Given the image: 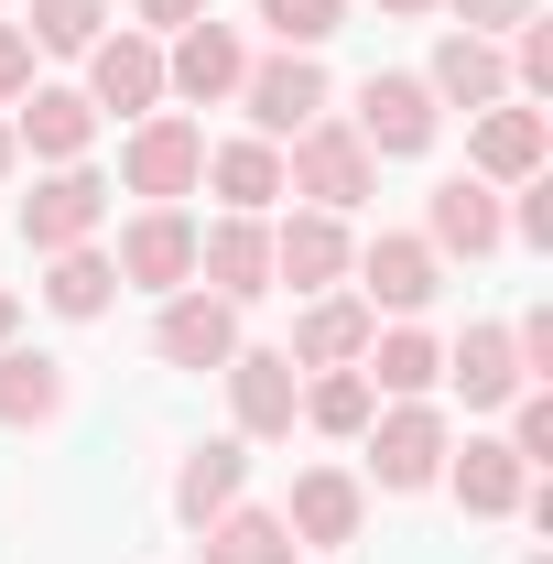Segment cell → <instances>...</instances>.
<instances>
[{"label": "cell", "instance_id": "1", "mask_svg": "<svg viewBox=\"0 0 553 564\" xmlns=\"http://www.w3.org/2000/svg\"><path fill=\"white\" fill-rule=\"evenodd\" d=\"M207 185V120L196 109H152L120 131V185L109 196H141V207H185Z\"/></svg>", "mask_w": 553, "mask_h": 564}, {"label": "cell", "instance_id": "2", "mask_svg": "<svg viewBox=\"0 0 553 564\" xmlns=\"http://www.w3.org/2000/svg\"><path fill=\"white\" fill-rule=\"evenodd\" d=\"M282 196H304V207L347 217V207H369V196H380V152H369V141H358L337 109H326L315 131L282 141Z\"/></svg>", "mask_w": 553, "mask_h": 564}, {"label": "cell", "instance_id": "3", "mask_svg": "<svg viewBox=\"0 0 553 564\" xmlns=\"http://www.w3.org/2000/svg\"><path fill=\"white\" fill-rule=\"evenodd\" d=\"M98 228H109V174L98 163H44L33 196H22V250L55 261V250H87Z\"/></svg>", "mask_w": 553, "mask_h": 564}, {"label": "cell", "instance_id": "4", "mask_svg": "<svg viewBox=\"0 0 553 564\" xmlns=\"http://www.w3.org/2000/svg\"><path fill=\"white\" fill-rule=\"evenodd\" d=\"M358 445H369V489L413 499V489H434V478H445V445H456V423L434 413V402H380Z\"/></svg>", "mask_w": 553, "mask_h": 564}, {"label": "cell", "instance_id": "5", "mask_svg": "<svg viewBox=\"0 0 553 564\" xmlns=\"http://www.w3.org/2000/svg\"><path fill=\"white\" fill-rule=\"evenodd\" d=\"M109 272L120 293H185L196 282V207H131L120 217V239H109Z\"/></svg>", "mask_w": 553, "mask_h": 564}, {"label": "cell", "instance_id": "6", "mask_svg": "<svg viewBox=\"0 0 553 564\" xmlns=\"http://www.w3.org/2000/svg\"><path fill=\"white\" fill-rule=\"evenodd\" d=\"M239 76H250V44H239V22H185V33H163V109H228L239 98Z\"/></svg>", "mask_w": 553, "mask_h": 564}, {"label": "cell", "instance_id": "7", "mask_svg": "<svg viewBox=\"0 0 553 564\" xmlns=\"http://www.w3.org/2000/svg\"><path fill=\"white\" fill-rule=\"evenodd\" d=\"M347 272H358V304H369V315H423V304L445 293V261H434L423 228H369Z\"/></svg>", "mask_w": 553, "mask_h": 564}, {"label": "cell", "instance_id": "8", "mask_svg": "<svg viewBox=\"0 0 553 564\" xmlns=\"http://www.w3.org/2000/svg\"><path fill=\"white\" fill-rule=\"evenodd\" d=\"M347 131L369 141L380 163H402V152H423V141L445 131V109H434V87H423L413 66H369V76H358V109H347Z\"/></svg>", "mask_w": 553, "mask_h": 564}, {"label": "cell", "instance_id": "9", "mask_svg": "<svg viewBox=\"0 0 553 564\" xmlns=\"http://www.w3.org/2000/svg\"><path fill=\"white\" fill-rule=\"evenodd\" d=\"M250 348V337H239V304H228V293H207V282H185V293H163V315H152V358H163V369H228V358Z\"/></svg>", "mask_w": 553, "mask_h": 564}, {"label": "cell", "instance_id": "10", "mask_svg": "<svg viewBox=\"0 0 553 564\" xmlns=\"http://www.w3.org/2000/svg\"><path fill=\"white\" fill-rule=\"evenodd\" d=\"M326 98H337V87H326V66H315V55H250V76H239V109H250V131L261 141H293V131H315V120H326Z\"/></svg>", "mask_w": 553, "mask_h": 564}, {"label": "cell", "instance_id": "11", "mask_svg": "<svg viewBox=\"0 0 553 564\" xmlns=\"http://www.w3.org/2000/svg\"><path fill=\"white\" fill-rule=\"evenodd\" d=\"M217 380H228V434H239V445H282V434H293V413H304V369H293L282 348H239Z\"/></svg>", "mask_w": 553, "mask_h": 564}, {"label": "cell", "instance_id": "12", "mask_svg": "<svg viewBox=\"0 0 553 564\" xmlns=\"http://www.w3.org/2000/svg\"><path fill=\"white\" fill-rule=\"evenodd\" d=\"M467 174L478 185H532V174H553V120L543 109H521V98H499V109H478L467 120Z\"/></svg>", "mask_w": 553, "mask_h": 564}, {"label": "cell", "instance_id": "13", "mask_svg": "<svg viewBox=\"0 0 553 564\" xmlns=\"http://www.w3.org/2000/svg\"><path fill=\"white\" fill-rule=\"evenodd\" d=\"M347 261H358V228L326 207H293L272 217V293H337Z\"/></svg>", "mask_w": 553, "mask_h": 564}, {"label": "cell", "instance_id": "14", "mask_svg": "<svg viewBox=\"0 0 553 564\" xmlns=\"http://www.w3.org/2000/svg\"><path fill=\"white\" fill-rule=\"evenodd\" d=\"M87 109H98V120H152V109H163V44L131 33V22L98 33V44H87Z\"/></svg>", "mask_w": 553, "mask_h": 564}, {"label": "cell", "instance_id": "15", "mask_svg": "<svg viewBox=\"0 0 553 564\" xmlns=\"http://www.w3.org/2000/svg\"><path fill=\"white\" fill-rule=\"evenodd\" d=\"M358 521H369V478H358V467H304L293 499H282V532H293L304 554H347Z\"/></svg>", "mask_w": 553, "mask_h": 564}, {"label": "cell", "instance_id": "16", "mask_svg": "<svg viewBox=\"0 0 553 564\" xmlns=\"http://www.w3.org/2000/svg\"><path fill=\"white\" fill-rule=\"evenodd\" d=\"M196 282L228 304L272 293V217H196Z\"/></svg>", "mask_w": 553, "mask_h": 564}, {"label": "cell", "instance_id": "17", "mask_svg": "<svg viewBox=\"0 0 553 564\" xmlns=\"http://www.w3.org/2000/svg\"><path fill=\"white\" fill-rule=\"evenodd\" d=\"M423 239H434V261H488V250L510 239L499 185H478V174H445V185L423 196Z\"/></svg>", "mask_w": 553, "mask_h": 564}, {"label": "cell", "instance_id": "18", "mask_svg": "<svg viewBox=\"0 0 553 564\" xmlns=\"http://www.w3.org/2000/svg\"><path fill=\"white\" fill-rule=\"evenodd\" d=\"M0 120H11V141H22L33 163H87V141H98V109H87V87H44V76H33V87H22Z\"/></svg>", "mask_w": 553, "mask_h": 564}, {"label": "cell", "instance_id": "19", "mask_svg": "<svg viewBox=\"0 0 553 564\" xmlns=\"http://www.w3.org/2000/svg\"><path fill=\"white\" fill-rule=\"evenodd\" d=\"M434 489H456V510L467 521H510L521 510V489H532V467L499 445V434H467V445H445V478Z\"/></svg>", "mask_w": 553, "mask_h": 564}, {"label": "cell", "instance_id": "20", "mask_svg": "<svg viewBox=\"0 0 553 564\" xmlns=\"http://www.w3.org/2000/svg\"><path fill=\"white\" fill-rule=\"evenodd\" d=\"M369 337H380V315L337 282V293H304V315H293L282 358H293V369H358V348H369Z\"/></svg>", "mask_w": 553, "mask_h": 564}, {"label": "cell", "instance_id": "21", "mask_svg": "<svg viewBox=\"0 0 553 564\" xmlns=\"http://www.w3.org/2000/svg\"><path fill=\"white\" fill-rule=\"evenodd\" d=\"M358 380H369L380 402H434V391H445V337H423L413 315H391V326L358 348Z\"/></svg>", "mask_w": 553, "mask_h": 564}, {"label": "cell", "instance_id": "22", "mask_svg": "<svg viewBox=\"0 0 553 564\" xmlns=\"http://www.w3.org/2000/svg\"><path fill=\"white\" fill-rule=\"evenodd\" d=\"M423 87H434V109H499L510 98V55L488 44V33H434V66H423Z\"/></svg>", "mask_w": 553, "mask_h": 564}, {"label": "cell", "instance_id": "23", "mask_svg": "<svg viewBox=\"0 0 553 564\" xmlns=\"http://www.w3.org/2000/svg\"><path fill=\"white\" fill-rule=\"evenodd\" d=\"M207 185H217V217H272L282 207V141H261V131L207 141Z\"/></svg>", "mask_w": 553, "mask_h": 564}, {"label": "cell", "instance_id": "24", "mask_svg": "<svg viewBox=\"0 0 553 564\" xmlns=\"http://www.w3.org/2000/svg\"><path fill=\"white\" fill-rule=\"evenodd\" d=\"M239 489H250V445H239V434H217V445H196V456L174 467V521H185V532H207L217 510H239Z\"/></svg>", "mask_w": 553, "mask_h": 564}, {"label": "cell", "instance_id": "25", "mask_svg": "<svg viewBox=\"0 0 553 564\" xmlns=\"http://www.w3.org/2000/svg\"><path fill=\"white\" fill-rule=\"evenodd\" d=\"M33 293H44V315H66V326H98V315L120 304V272H109V239H87V250H55Z\"/></svg>", "mask_w": 553, "mask_h": 564}, {"label": "cell", "instance_id": "26", "mask_svg": "<svg viewBox=\"0 0 553 564\" xmlns=\"http://www.w3.org/2000/svg\"><path fill=\"white\" fill-rule=\"evenodd\" d=\"M445 380L467 391V413H499V402L521 391V348H510V326H467V337L445 348Z\"/></svg>", "mask_w": 553, "mask_h": 564}, {"label": "cell", "instance_id": "27", "mask_svg": "<svg viewBox=\"0 0 553 564\" xmlns=\"http://www.w3.org/2000/svg\"><path fill=\"white\" fill-rule=\"evenodd\" d=\"M66 413V358H44V348H0V423L11 434H33V423H55Z\"/></svg>", "mask_w": 553, "mask_h": 564}, {"label": "cell", "instance_id": "28", "mask_svg": "<svg viewBox=\"0 0 553 564\" xmlns=\"http://www.w3.org/2000/svg\"><path fill=\"white\" fill-rule=\"evenodd\" d=\"M196 543H207V564H304V543L282 532V510H250V499H239V510H217Z\"/></svg>", "mask_w": 553, "mask_h": 564}, {"label": "cell", "instance_id": "29", "mask_svg": "<svg viewBox=\"0 0 553 564\" xmlns=\"http://www.w3.org/2000/svg\"><path fill=\"white\" fill-rule=\"evenodd\" d=\"M369 413H380V391H369L358 369H304V413H293V423H315V434L358 445V434H369Z\"/></svg>", "mask_w": 553, "mask_h": 564}, {"label": "cell", "instance_id": "30", "mask_svg": "<svg viewBox=\"0 0 553 564\" xmlns=\"http://www.w3.org/2000/svg\"><path fill=\"white\" fill-rule=\"evenodd\" d=\"M22 33H33V55H87L109 33V0H22Z\"/></svg>", "mask_w": 553, "mask_h": 564}, {"label": "cell", "instance_id": "31", "mask_svg": "<svg viewBox=\"0 0 553 564\" xmlns=\"http://www.w3.org/2000/svg\"><path fill=\"white\" fill-rule=\"evenodd\" d=\"M337 22H347V0H261V33H272L282 55H315Z\"/></svg>", "mask_w": 553, "mask_h": 564}, {"label": "cell", "instance_id": "32", "mask_svg": "<svg viewBox=\"0 0 553 564\" xmlns=\"http://www.w3.org/2000/svg\"><path fill=\"white\" fill-rule=\"evenodd\" d=\"M434 11H456V33H488V44H510L521 22H543V0H434Z\"/></svg>", "mask_w": 553, "mask_h": 564}, {"label": "cell", "instance_id": "33", "mask_svg": "<svg viewBox=\"0 0 553 564\" xmlns=\"http://www.w3.org/2000/svg\"><path fill=\"white\" fill-rule=\"evenodd\" d=\"M510 239H521V250H553V174H532V185H510Z\"/></svg>", "mask_w": 553, "mask_h": 564}, {"label": "cell", "instance_id": "34", "mask_svg": "<svg viewBox=\"0 0 553 564\" xmlns=\"http://www.w3.org/2000/svg\"><path fill=\"white\" fill-rule=\"evenodd\" d=\"M22 87H33V33H22V22H0V109H11Z\"/></svg>", "mask_w": 553, "mask_h": 564}, {"label": "cell", "instance_id": "35", "mask_svg": "<svg viewBox=\"0 0 553 564\" xmlns=\"http://www.w3.org/2000/svg\"><path fill=\"white\" fill-rule=\"evenodd\" d=\"M141 22L131 33H152V44H163V33H185V22H207V0H131Z\"/></svg>", "mask_w": 553, "mask_h": 564}, {"label": "cell", "instance_id": "36", "mask_svg": "<svg viewBox=\"0 0 553 564\" xmlns=\"http://www.w3.org/2000/svg\"><path fill=\"white\" fill-rule=\"evenodd\" d=\"M11 337H22V293L0 282V348H11Z\"/></svg>", "mask_w": 553, "mask_h": 564}, {"label": "cell", "instance_id": "37", "mask_svg": "<svg viewBox=\"0 0 553 564\" xmlns=\"http://www.w3.org/2000/svg\"><path fill=\"white\" fill-rule=\"evenodd\" d=\"M11 174H22V141H11V120H0V185H11Z\"/></svg>", "mask_w": 553, "mask_h": 564}, {"label": "cell", "instance_id": "38", "mask_svg": "<svg viewBox=\"0 0 553 564\" xmlns=\"http://www.w3.org/2000/svg\"><path fill=\"white\" fill-rule=\"evenodd\" d=\"M380 11H402V22H423V11H434V0H380Z\"/></svg>", "mask_w": 553, "mask_h": 564}]
</instances>
